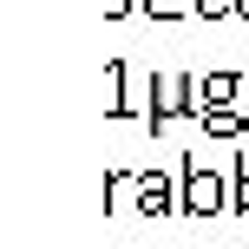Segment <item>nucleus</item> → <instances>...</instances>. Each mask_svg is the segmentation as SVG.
I'll use <instances>...</instances> for the list:
<instances>
[]
</instances>
